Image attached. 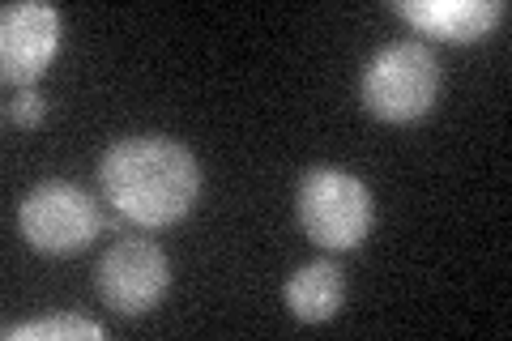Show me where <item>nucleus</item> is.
Instances as JSON below:
<instances>
[{
	"instance_id": "nucleus-1",
	"label": "nucleus",
	"mask_w": 512,
	"mask_h": 341,
	"mask_svg": "<svg viewBox=\"0 0 512 341\" xmlns=\"http://www.w3.org/2000/svg\"><path fill=\"white\" fill-rule=\"evenodd\" d=\"M99 188L124 222L141 226V231H167L197 205L201 167L188 154V145L171 137H120L99 158Z\"/></svg>"
},
{
	"instance_id": "nucleus-2",
	"label": "nucleus",
	"mask_w": 512,
	"mask_h": 341,
	"mask_svg": "<svg viewBox=\"0 0 512 341\" xmlns=\"http://www.w3.org/2000/svg\"><path fill=\"white\" fill-rule=\"evenodd\" d=\"M440 56L419 39L389 43L363 64L359 99L384 124H414L423 120L440 99Z\"/></svg>"
},
{
	"instance_id": "nucleus-3",
	"label": "nucleus",
	"mask_w": 512,
	"mask_h": 341,
	"mask_svg": "<svg viewBox=\"0 0 512 341\" xmlns=\"http://www.w3.org/2000/svg\"><path fill=\"white\" fill-rule=\"evenodd\" d=\"M295 214H299L303 235H308L316 248L350 252L372 235L376 201L359 175H350L342 167H312L299 175Z\"/></svg>"
},
{
	"instance_id": "nucleus-4",
	"label": "nucleus",
	"mask_w": 512,
	"mask_h": 341,
	"mask_svg": "<svg viewBox=\"0 0 512 341\" xmlns=\"http://www.w3.org/2000/svg\"><path fill=\"white\" fill-rule=\"evenodd\" d=\"M18 231L43 256H73L103 231L99 201L69 180H43L18 205Z\"/></svg>"
},
{
	"instance_id": "nucleus-5",
	"label": "nucleus",
	"mask_w": 512,
	"mask_h": 341,
	"mask_svg": "<svg viewBox=\"0 0 512 341\" xmlns=\"http://www.w3.org/2000/svg\"><path fill=\"white\" fill-rule=\"evenodd\" d=\"M94 286L99 299L120 316H146L163 303L167 286H171V265L167 252L154 239H137L124 235L99 256L94 265Z\"/></svg>"
},
{
	"instance_id": "nucleus-6",
	"label": "nucleus",
	"mask_w": 512,
	"mask_h": 341,
	"mask_svg": "<svg viewBox=\"0 0 512 341\" xmlns=\"http://www.w3.org/2000/svg\"><path fill=\"white\" fill-rule=\"evenodd\" d=\"M60 52V13L52 5L18 0L0 9V77L9 86H35Z\"/></svg>"
},
{
	"instance_id": "nucleus-7",
	"label": "nucleus",
	"mask_w": 512,
	"mask_h": 341,
	"mask_svg": "<svg viewBox=\"0 0 512 341\" xmlns=\"http://www.w3.org/2000/svg\"><path fill=\"white\" fill-rule=\"evenodd\" d=\"M389 9L406 18L419 35L444 43H474L504 18L500 0H389Z\"/></svg>"
},
{
	"instance_id": "nucleus-8",
	"label": "nucleus",
	"mask_w": 512,
	"mask_h": 341,
	"mask_svg": "<svg viewBox=\"0 0 512 341\" xmlns=\"http://www.w3.org/2000/svg\"><path fill=\"white\" fill-rule=\"evenodd\" d=\"M282 299L291 307V316L303 324H325L342 312L346 303V273L338 261H308L299 265L282 286Z\"/></svg>"
},
{
	"instance_id": "nucleus-9",
	"label": "nucleus",
	"mask_w": 512,
	"mask_h": 341,
	"mask_svg": "<svg viewBox=\"0 0 512 341\" xmlns=\"http://www.w3.org/2000/svg\"><path fill=\"white\" fill-rule=\"evenodd\" d=\"M103 341L107 329L86 316H47V320H30V324H9L5 341Z\"/></svg>"
},
{
	"instance_id": "nucleus-10",
	"label": "nucleus",
	"mask_w": 512,
	"mask_h": 341,
	"mask_svg": "<svg viewBox=\"0 0 512 341\" xmlns=\"http://www.w3.org/2000/svg\"><path fill=\"white\" fill-rule=\"evenodd\" d=\"M43 116H47V99H43L35 86L18 90V99L9 103V124H18V128H39Z\"/></svg>"
}]
</instances>
